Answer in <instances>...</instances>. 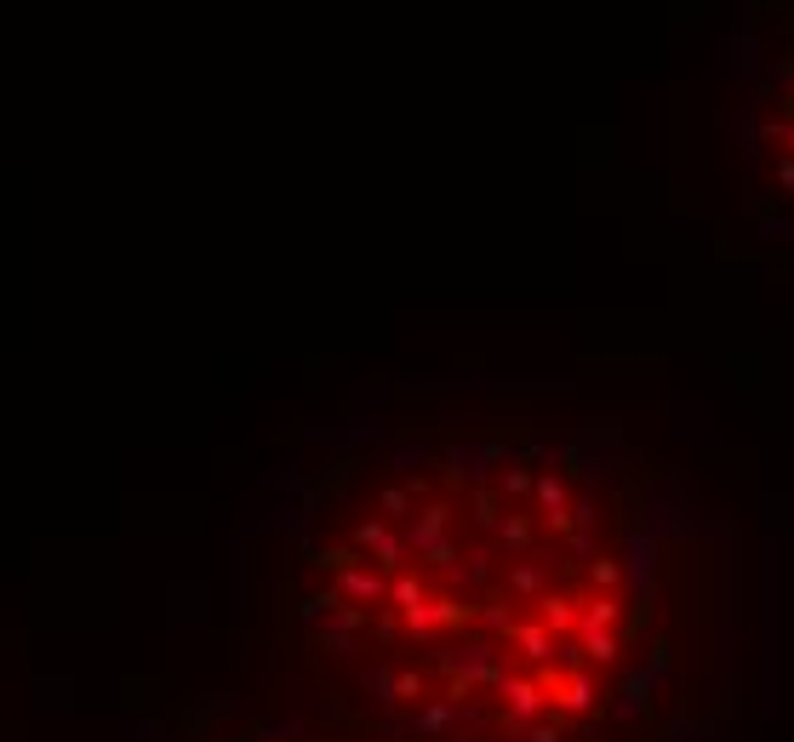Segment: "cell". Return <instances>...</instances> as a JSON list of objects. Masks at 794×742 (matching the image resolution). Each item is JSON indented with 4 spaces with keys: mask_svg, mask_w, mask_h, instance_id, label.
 Instances as JSON below:
<instances>
[{
    "mask_svg": "<svg viewBox=\"0 0 794 742\" xmlns=\"http://www.w3.org/2000/svg\"><path fill=\"white\" fill-rule=\"evenodd\" d=\"M246 680L367 742H726L738 594L589 441L383 428L246 560Z\"/></svg>",
    "mask_w": 794,
    "mask_h": 742,
    "instance_id": "cell-1",
    "label": "cell"
},
{
    "mask_svg": "<svg viewBox=\"0 0 794 742\" xmlns=\"http://www.w3.org/2000/svg\"><path fill=\"white\" fill-rule=\"evenodd\" d=\"M144 742H367L263 691H207L149 720Z\"/></svg>",
    "mask_w": 794,
    "mask_h": 742,
    "instance_id": "cell-2",
    "label": "cell"
}]
</instances>
